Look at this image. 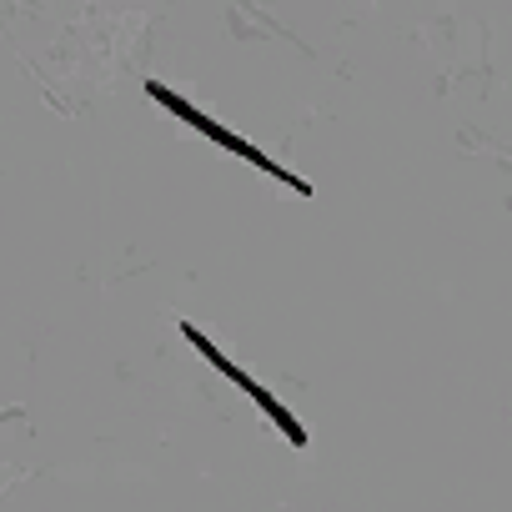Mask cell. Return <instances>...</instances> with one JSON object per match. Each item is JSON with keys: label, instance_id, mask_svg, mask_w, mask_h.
<instances>
[{"label": "cell", "instance_id": "obj_1", "mask_svg": "<svg viewBox=\"0 0 512 512\" xmlns=\"http://www.w3.org/2000/svg\"><path fill=\"white\" fill-rule=\"evenodd\" d=\"M146 96H151V101H161V106H166V111H171L176 121H186L191 131H201V136H206L211 146H221L226 156H236V161H246V166H256V171H267V176H277V181H287V186H297L302 196H312V186H307V181H302L297 171H287V166H277V161H267V156H262V151H256L251 141H241L236 131H226V126H221L216 116H206V111H196V106H191L186 96H176L171 86H161V81H146Z\"/></svg>", "mask_w": 512, "mask_h": 512}, {"label": "cell", "instance_id": "obj_2", "mask_svg": "<svg viewBox=\"0 0 512 512\" xmlns=\"http://www.w3.org/2000/svg\"><path fill=\"white\" fill-rule=\"evenodd\" d=\"M181 337H186V342H191V347H196V352H201V357H206V362H211L221 377H231V382H236V387H241V392H246L256 407H262V412H267V417H272V422H277L287 437H292V447H307V427H302V422H297V417H292V412H287V407H282V402H277V397L262 387V382H256V377H246V372H241V367H236V362H231L221 347H211V342H206V337H201L191 322H181Z\"/></svg>", "mask_w": 512, "mask_h": 512}]
</instances>
